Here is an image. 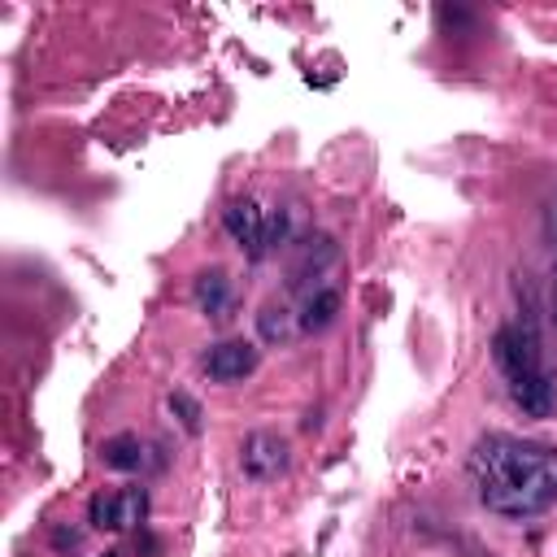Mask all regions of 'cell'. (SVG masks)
<instances>
[{"label":"cell","instance_id":"6da1fadb","mask_svg":"<svg viewBox=\"0 0 557 557\" xmlns=\"http://www.w3.org/2000/svg\"><path fill=\"white\" fill-rule=\"evenodd\" d=\"M474 496L500 518H531L557 505V448L518 435H483L470 448Z\"/></svg>","mask_w":557,"mask_h":557},{"label":"cell","instance_id":"7a4b0ae2","mask_svg":"<svg viewBox=\"0 0 557 557\" xmlns=\"http://www.w3.org/2000/svg\"><path fill=\"white\" fill-rule=\"evenodd\" d=\"M492 357L505 374V383H518V379H531L544 370V357H540V335L527 318L518 322H505L496 335H492Z\"/></svg>","mask_w":557,"mask_h":557},{"label":"cell","instance_id":"3957f363","mask_svg":"<svg viewBox=\"0 0 557 557\" xmlns=\"http://www.w3.org/2000/svg\"><path fill=\"white\" fill-rule=\"evenodd\" d=\"M148 513V492L144 487H117V492H100L87 505V522L96 531H131L139 527Z\"/></svg>","mask_w":557,"mask_h":557},{"label":"cell","instance_id":"277c9868","mask_svg":"<svg viewBox=\"0 0 557 557\" xmlns=\"http://www.w3.org/2000/svg\"><path fill=\"white\" fill-rule=\"evenodd\" d=\"M287 461H292L287 440L274 435V431H252V435H244V444H239V470H244L252 483H274L278 474H287Z\"/></svg>","mask_w":557,"mask_h":557},{"label":"cell","instance_id":"5b68a950","mask_svg":"<svg viewBox=\"0 0 557 557\" xmlns=\"http://www.w3.org/2000/svg\"><path fill=\"white\" fill-rule=\"evenodd\" d=\"M265 209L257 205V200H231L226 209H222V226H226V235L248 252V257H265Z\"/></svg>","mask_w":557,"mask_h":557},{"label":"cell","instance_id":"8992f818","mask_svg":"<svg viewBox=\"0 0 557 557\" xmlns=\"http://www.w3.org/2000/svg\"><path fill=\"white\" fill-rule=\"evenodd\" d=\"M257 361H261V352H257L252 339H222V344H213L205 352L200 366H205V374L213 383H239V379H248L257 370Z\"/></svg>","mask_w":557,"mask_h":557},{"label":"cell","instance_id":"52a82bcc","mask_svg":"<svg viewBox=\"0 0 557 557\" xmlns=\"http://www.w3.org/2000/svg\"><path fill=\"white\" fill-rule=\"evenodd\" d=\"M509 400L527 418H553L557 413V379L548 370H540L531 379H518V383H509Z\"/></svg>","mask_w":557,"mask_h":557},{"label":"cell","instance_id":"ba28073f","mask_svg":"<svg viewBox=\"0 0 557 557\" xmlns=\"http://www.w3.org/2000/svg\"><path fill=\"white\" fill-rule=\"evenodd\" d=\"M335 313H339V292H335V287H313V292L305 296L296 322H300L305 335H313V331H326V326L335 322Z\"/></svg>","mask_w":557,"mask_h":557},{"label":"cell","instance_id":"9c48e42d","mask_svg":"<svg viewBox=\"0 0 557 557\" xmlns=\"http://www.w3.org/2000/svg\"><path fill=\"white\" fill-rule=\"evenodd\" d=\"M191 296H196L200 313L222 318V313H226V305H231V278H226V270H205V274H196Z\"/></svg>","mask_w":557,"mask_h":557},{"label":"cell","instance_id":"30bf717a","mask_svg":"<svg viewBox=\"0 0 557 557\" xmlns=\"http://www.w3.org/2000/svg\"><path fill=\"white\" fill-rule=\"evenodd\" d=\"M257 335H261L265 344H292V339L300 335V322H296V313H292L287 305L270 300V305H261V313H257Z\"/></svg>","mask_w":557,"mask_h":557},{"label":"cell","instance_id":"8fae6325","mask_svg":"<svg viewBox=\"0 0 557 557\" xmlns=\"http://www.w3.org/2000/svg\"><path fill=\"white\" fill-rule=\"evenodd\" d=\"M100 457H104L109 470H139L148 461V448H144L139 435H113V440L100 444Z\"/></svg>","mask_w":557,"mask_h":557},{"label":"cell","instance_id":"7c38bea8","mask_svg":"<svg viewBox=\"0 0 557 557\" xmlns=\"http://www.w3.org/2000/svg\"><path fill=\"white\" fill-rule=\"evenodd\" d=\"M170 413L178 418V426H183L187 435H196V431H200V405H196L187 392H174V396H170Z\"/></svg>","mask_w":557,"mask_h":557}]
</instances>
